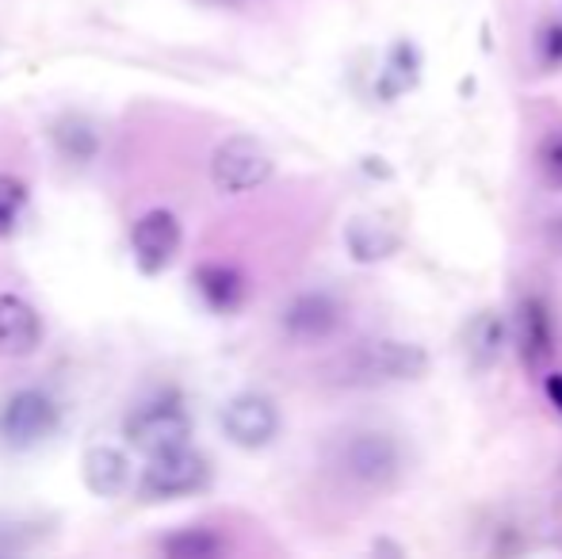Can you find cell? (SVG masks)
<instances>
[{
  "label": "cell",
  "instance_id": "cell-1",
  "mask_svg": "<svg viewBox=\"0 0 562 559\" xmlns=\"http://www.w3.org/2000/svg\"><path fill=\"white\" fill-rule=\"evenodd\" d=\"M429 372V353L414 342L398 337H375L345 349L326 376L337 388H391V383H414Z\"/></svg>",
  "mask_w": 562,
  "mask_h": 559
},
{
  "label": "cell",
  "instance_id": "cell-2",
  "mask_svg": "<svg viewBox=\"0 0 562 559\" xmlns=\"http://www.w3.org/2000/svg\"><path fill=\"white\" fill-rule=\"evenodd\" d=\"M334 468L345 483L360 487L368 494H383L391 487H398V479L406 476V456H402V445L394 433L356 429L337 440Z\"/></svg>",
  "mask_w": 562,
  "mask_h": 559
},
{
  "label": "cell",
  "instance_id": "cell-3",
  "mask_svg": "<svg viewBox=\"0 0 562 559\" xmlns=\"http://www.w3.org/2000/svg\"><path fill=\"white\" fill-rule=\"evenodd\" d=\"M211 479V463L192 448H169V452L149 456L146 471H142V499L165 502V499H184V494L203 491Z\"/></svg>",
  "mask_w": 562,
  "mask_h": 559
},
{
  "label": "cell",
  "instance_id": "cell-4",
  "mask_svg": "<svg viewBox=\"0 0 562 559\" xmlns=\"http://www.w3.org/2000/svg\"><path fill=\"white\" fill-rule=\"evenodd\" d=\"M61 425V406L43 388H23L0 403V437L12 448H31Z\"/></svg>",
  "mask_w": 562,
  "mask_h": 559
},
{
  "label": "cell",
  "instance_id": "cell-5",
  "mask_svg": "<svg viewBox=\"0 0 562 559\" xmlns=\"http://www.w3.org/2000/svg\"><path fill=\"white\" fill-rule=\"evenodd\" d=\"M272 177V154L249 135H234L211 157V180H215L218 192L237 195V192H252L265 180Z\"/></svg>",
  "mask_w": 562,
  "mask_h": 559
},
{
  "label": "cell",
  "instance_id": "cell-6",
  "mask_svg": "<svg viewBox=\"0 0 562 559\" xmlns=\"http://www.w3.org/2000/svg\"><path fill=\"white\" fill-rule=\"evenodd\" d=\"M345 326V303L329 291H299L280 311V329L295 345H322Z\"/></svg>",
  "mask_w": 562,
  "mask_h": 559
},
{
  "label": "cell",
  "instance_id": "cell-7",
  "mask_svg": "<svg viewBox=\"0 0 562 559\" xmlns=\"http://www.w3.org/2000/svg\"><path fill=\"white\" fill-rule=\"evenodd\" d=\"M555 314L543 295H525L513 314V345L520 353V365L528 372H548L555 360Z\"/></svg>",
  "mask_w": 562,
  "mask_h": 559
},
{
  "label": "cell",
  "instance_id": "cell-8",
  "mask_svg": "<svg viewBox=\"0 0 562 559\" xmlns=\"http://www.w3.org/2000/svg\"><path fill=\"white\" fill-rule=\"evenodd\" d=\"M126 440L142 452L157 456L169 448H184L192 440V418L177 403H149L126 418Z\"/></svg>",
  "mask_w": 562,
  "mask_h": 559
},
{
  "label": "cell",
  "instance_id": "cell-9",
  "mask_svg": "<svg viewBox=\"0 0 562 559\" xmlns=\"http://www.w3.org/2000/svg\"><path fill=\"white\" fill-rule=\"evenodd\" d=\"M180 242H184V234H180V219L172 215V211H165V208L146 211L131 231V249H134L138 272H146V277L165 272L177 261Z\"/></svg>",
  "mask_w": 562,
  "mask_h": 559
},
{
  "label": "cell",
  "instance_id": "cell-10",
  "mask_svg": "<svg viewBox=\"0 0 562 559\" xmlns=\"http://www.w3.org/2000/svg\"><path fill=\"white\" fill-rule=\"evenodd\" d=\"M223 433L237 448H265L280 433V411L268 395L245 391L223 406Z\"/></svg>",
  "mask_w": 562,
  "mask_h": 559
},
{
  "label": "cell",
  "instance_id": "cell-11",
  "mask_svg": "<svg viewBox=\"0 0 562 559\" xmlns=\"http://www.w3.org/2000/svg\"><path fill=\"white\" fill-rule=\"evenodd\" d=\"M43 342V318L20 295H0V353L4 357H31Z\"/></svg>",
  "mask_w": 562,
  "mask_h": 559
},
{
  "label": "cell",
  "instance_id": "cell-12",
  "mask_svg": "<svg viewBox=\"0 0 562 559\" xmlns=\"http://www.w3.org/2000/svg\"><path fill=\"white\" fill-rule=\"evenodd\" d=\"M509 342H513V322H505L497 311H479L463 334L467 365H471L474 372H490V368L502 360Z\"/></svg>",
  "mask_w": 562,
  "mask_h": 559
},
{
  "label": "cell",
  "instance_id": "cell-13",
  "mask_svg": "<svg viewBox=\"0 0 562 559\" xmlns=\"http://www.w3.org/2000/svg\"><path fill=\"white\" fill-rule=\"evenodd\" d=\"M195 291L218 314H234L245 303V277L229 265H200L195 269Z\"/></svg>",
  "mask_w": 562,
  "mask_h": 559
},
{
  "label": "cell",
  "instance_id": "cell-14",
  "mask_svg": "<svg viewBox=\"0 0 562 559\" xmlns=\"http://www.w3.org/2000/svg\"><path fill=\"white\" fill-rule=\"evenodd\" d=\"M85 483H89L92 494H100V499H112L126 487V479H131V463H126L123 452H115V448L108 445H97L85 452Z\"/></svg>",
  "mask_w": 562,
  "mask_h": 559
},
{
  "label": "cell",
  "instance_id": "cell-15",
  "mask_svg": "<svg viewBox=\"0 0 562 559\" xmlns=\"http://www.w3.org/2000/svg\"><path fill=\"white\" fill-rule=\"evenodd\" d=\"M417 69H422V58H417L414 43H398L386 58V69L379 74V97L394 100L402 92H409L417 85Z\"/></svg>",
  "mask_w": 562,
  "mask_h": 559
},
{
  "label": "cell",
  "instance_id": "cell-16",
  "mask_svg": "<svg viewBox=\"0 0 562 559\" xmlns=\"http://www.w3.org/2000/svg\"><path fill=\"white\" fill-rule=\"evenodd\" d=\"M394 246H398V238L386 234L383 226L363 223V219H356V223L348 226V249H352L356 261H379V257H386Z\"/></svg>",
  "mask_w": 562,
  "mask_h": 559
},
{
  "label": "cell",
  "instance_id": "cell-17",
  "mask_svg": "<svg viewBox=\"0 0 562 559\" xmlns=\"http://www.w3.org/2000/svg\"><path fill=\"white\" fill-rule=\"evenodd\" d=\"M223 537L211 529H184L177 537H165L161 540V552L165 556H180V559H207L223 552Z\"/></svg>",
  "mask_w": 562,
  "mask_h": 559
},
{
  "label": "cell",
  "instance_id": "cell-18",
  "mask_svg": "<svg viewBox=\"0 0 562 559\" xmlns=\"http://www.w3.org/2000/svg\"><path fill=\"white\" fill-rule=\"evenodd\" d=\"M54 138H58L61 154H66L69 161H89V157L97 154V131H92V123L77 120V115L61 120L58 131H54Z\"/></svg>",
  "mask_w": 562,
  "mask_h": 559
},
{
  "label": "cell",
  "instance_id": "cell-19",
  "mask_svg": "<svg viewBox=\"0 0 562 559\" xmlns=\"http://www.w3.org/2000/svg\"><path fill=\"white\" fill-rule=\"evenodd\" d=\"M27 208V185L12 172H0V234H12Z\"/></svg>",
  "mask_w": 562,
  "mask_h": 559
},
{
  "label": "cell",
  "instance_id": "cell-20",
  "mask_svg": "<svg viewBox=\"0 0 562 559\" xmlns=\"http://www.w3.org/2000/svg\"><path fill=\"white\" fill-rule=\"evenodd\" d=\"M536 165H540V177L548 180V188L562 192V127L551 131L548 138L536 149Z\"/></svg>",
  "mask_w": 562,
  "mask_h": 559
},
{
  "label": "cell",
  "instance_id": "cell-21",
  "mask_svg": "<svg viewBox=\"0 0 562 559\" xmlns=\"http://www.w3.org/2000/svg\"><path fill=\"white\" fill-rule=\"evenodd\" d=\"M536 58L543 69H559L562 66V23H548L536 38Z\"/></svg>",
  "mask_w": 562,
  "mask_h": 559
},
{
  "label": "cell",
  "instance_id": "cell-22",
  "mask_svg": "<svg viewBox=\"0 0 562 559\" xmlns=\"http://www.w3.org/2000/svg\"><path fill=\"white\" fill-rule=\"evenodd\" d=\"M543 391H548L551 406H555V411L562 414V372H551L548 383H543Z\"/></svg>",
  "mask_w": 562,
  "mask_h": 559
},
{
  "label": "cell",
  "instance_id": "cell-23",
  "mask_svg": "<svg viewBox=\"0 0 562 559\" xmlns=\"http://www.w3.org/2000/svg\"><path fill=\"white\" fill-rule=\"evenodd\" d=\"M548 246L555 249V254H562V219H551V226H548Z\"/></svg>",
  "mask_w": 562,
  "mask_h": 559
},
{
  "label": "cell",
  "instance_id": "cell-24",
  "mask_svg": "<svg viewBox=\"0 0 562 559\" xmlns=\"http://www.w3.org/2000/svg\"><path fill=\"white\" fill-rule=\"evenodd\" d=\"M223 4H241V0H223Z\"/></svg>",
  "mask_w": 562,
  "mask_h": 559
}]
</instances>
